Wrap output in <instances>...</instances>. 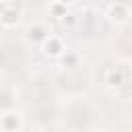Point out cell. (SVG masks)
Instances as JSON below:
<instances>
[{"label":"cell","instance_id":"10","mask_svg":"<svg viewBox=\"0 0 132 132\" xmlns=\"http://www.w3.org/2000/svg\"><path fill=\"white\" fill-rule=\"evenodd\" d=\"M60 2H62V4H66V6H70V4L74 2V0H60Z\"/></svg>","mask_w":132,"mask_h":132},{"label":"cell","instance_id":"3","mask_svg":"<svg viewBox=\"0 0 132 132\" xmlns=\"http://www.w3.org/2000/svg\"><path fill=\"white\" fill-rule=\"evenodd\" d=\"M39 50H41V54L45 56V58H50V60H58L62 54H64V50H66V45H64V41H62V37H58V35H54V33H50L43 41H41V45H39Z\"/></svg>","mask_w":132,"mask_h":132},{"label":"cell","instance_id":"11","mask_svg":"<svg viewBox=\"0 0 132 132\" xmlns=\"http://www.w3.org/2000/svg\"><path fill=\"white\" fill-rule=\"evenodd\" d=\"M8 2H12V0H0V4H8Z\"/></svg>","mask_w":132,"mask_h":132},{"label":"cell","instance_id":"6","mask_svg":"<svg viewBox=\"0 0 132 132\" xmlns=\"http://www.w3.org/2000/svg\"><path fill=\"white\" fill-rule=\"evenodd\" d=\"M47 35H50V29H47L43 23H33V25H29V27L25 29V39H27V43H31V45H41V41H43Z\"/></svg>","mask_w":132,"mask_h":132},{"label":"cell","instance_id":"2","mask_svg":"<svg viewBox=\"0 0 132 132\" xmlns=\"http://www.w3.org/2000/svg\"><path fill=\"white\" fill-rule=\"evenodd\" d=\"M103 82L107 89L116 91V89H122L126 82H128V68L122 66V64H116V66H109L105 70V76H103Z\"/></svg>","mask_w":132,"mask_h":132},{"label":"cell","instance_id":"7","mask_svg":"<svg viewBox=\"0 0 132 132\" xmlns=\"http://www.w3.org/2000/svg\"><path fill=\"white\" fill-rule=\"evenodd\" d=\"M58 62L64 70H76L80 66V54L76 50H64V54L58 58Z\"/></svg>","mask_w":132,"mask_h":132},{"label":"cell","instance_id":"8","mask_svg":"<svg viewBox=\"0 0 132 132\" xmlns=\"http://www.w3.org/2000/svg\"><path fill=\"white\" fill-rule=\"evenodd\" d=\"M64 14H68V6L62 4L60 0H52L50 2V16H54L56 21H60Z\"/></svg>","mask_w":132,"mask_h":132},{"label":"cell","instance_id":"4","mask_svg":"<svg viewBox=\"0 0 132 132\" xmlns=\"http://www.w3.org/2000/svg\"><path fill=\"white\" fill-rule=\"evenodd\" d=\"M23 19V8L14 2H8L4 4V8L0 10V25L4 29H14Z\"/></svg>","mask_w":132,"mask_h":132},{"label":"cell","instance_id":"5","mask_svg":"<svg viewBox=\"0 0 132 132\" xmlns=\"http://www.w3.org/2000/svg\"><path fill=\"white\" fill-rule=\"evenodd\" d=\"M25 128V118L21 111H6L0 116V130L6 132H19Z\"/></svg>","mask_w":132,"mask_h":132},{"label":"cell","instance_id":"9","mask_svg":"<svg viewBox=\"0 0 132 132\" xmlns=\"http://www.w3.org/2000/svg\"><path fill=\"white\" fill-rule=\"evenodd\" d=\"M60 23H62L64 27H74V25L78 23V16H76V14H70V12H68V14H64V16L60 19Z\"/></svg>","mask_w":132,"mask_h":132},{"label":"cell","instance_id":"1","mask_svg":"<svg viewBox=\"0 0 132 132\" xmlns=\"http://www.w3.org/2000/svg\"><path fill=\"white\" fill-rule=\"evenodd\" d=\"M130 16H132V12H130L128 4L122 2V0H113V2L107 6V10H105V19H107L111 25H118V27L126 25V23L130 21Z\"/></svg>","mask_w":132,"mask_h":132}]
</instances>
